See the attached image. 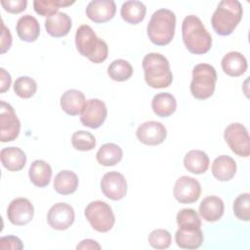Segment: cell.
<instances>
[{
	"mask_svg": "<svg viewBox=\"0 0 250 250\" xmlns=\"http://www.w3.org/2000/svg\"><path fill=\"white\" fill-rule=\"evenodd\" d=\"M182 37L187 49L195 55L207 53L212 46L211 34L201 20L194 16H187L182 23Z\"/></svg>",
	"mask_w": 250,
	"mask_h": 250,
	"instance_id": "1",
	"label": "cell"
},
{
	"mask_svg": "<svg viewBox=\"0 0 250 250\" xmlns=\"http://www.w3.org/2000/svg\"><path fill=\"white\" fill-rule=\"evenodd\" d=\"M75 46L80 55L88 58L94 63L104 62L108 55V47L105 41L99 38L88 24H82L77 28Z\"/></svg>",
	"mask_w": 250,
	"mask_h": 250,
	"instance_id": "2",
	"label": "cell"
},
{
	"mask_svg": "<svg viewBox=\"0 0 250 250\" xmlns=\"http://www.w3.org/2000/svg\"><path fill=\"white\" fill-rule=\"evenodd\" d=\"M143 68L146 84L155 89L166 88L173 81L168 60L159 53H148L143 59Z\"/></svg>",
	"mask_w": 250,
	"mask_h": 250,
	"instance_id": "3",
	"label": "cell"
},
{
	"mask_svg": "<svg viewBox=\"0 0 250 250\" xmlns=\"http://www.w3.org/2000/svg\"><path fill=\"white\" fill-rule=\"evenodd\" d=\"M242 14V5L239 1L223 0L218 4L211 18L212 27L219 35H229L241 21Z\"/></svg>",
	"mask_w": 250,
	"mask_h": 250,
	"instance_id": "4",
	"label": "cell"
},
{
	"mask_svg": "<svg viewBox=\"0 0 250 250\" xmlns=\"http://www.w3.org/2000/svg\"><path fill=\"white\" fill-rule=\"evenodd\" d=\"M176 16L169 9L155 11L147 23L146 32L149 40L157 46L169 44L175 34Z\"/></svg>",
	"mask_w": 250,
	"mask_h": 250,
	"instance_id": "5",
	"label": "cell"
},
{
	"mask_svg": "<svg viewBox=\"0 0 250 250\" xmlns=\"http://www.w3.org/2000/svg\"><path fill=\"white\" fill-rule=\"evenodd\" d=\"M217 72L214 66L208 63H198L192 69L190 93L197 100L210 98L215 91Z\"/></svg>",
	"mask_w": 250,
	"mask_h": 250,
	"instance_id": "6",
	"label": "cell"
},
{
	"mask_svg": "<svg viewBox=\"0 0 250 250\" xmlns=\"http://www.w3.org/2000/svg\"><path fill=\"white\" fill-rule=\"evenodd\" d=\"M85 217L91 227L99 232H106L112 229L115 217L111 207L102 200L90 202L85 208Z\"/></svg>",
	"mask_w": 250,
	"mask_h": 250,
	"instance_id": "7",
	"label": "cell"
},
{
	"mask_svg": "<svg viewBox=\"0 0 250 250\" xmlns=\"http://www.w3.org/2000/svg\"><path fill=\"white\" fill-rule=\"evenodd\" d=\"M224 139L232 152L241 157L250 154V139L245 126L241 123H230L224 132Z\"/></svg>",
	"mask_w": 250,
	"mask_h": 250,
	"instance_id": "8",
	"label": "cell"
},
{
	"mask_svg": "<svg viewBox=\"0 0 250 250\" xmlns=\"http://www.w3.org/2000/svg\"><path fill=\"white\" fill-rule=\"evenodd\" d=\"M21 122L10 104L0 102V141L2 143L16 140L20 134Z\"/></svg>",
	"mask_w": 250,
	"mask_h": 250,
	"instance_id": "9",
	"label": "cell"
},
{
	"mask_svg": "<svg viewBox=\"0 0 250 250\" xmlns=\"http://www.w3.org/2000/svg\"><path fill=\"white\" fill-rule=\"evenodd\" d=\"M173 193L176 200L180 203H193L200 197L201 186L196 179L182 176L176 181Z\"/></svg>",
	"mask_w": 250,
	"mask_h": 250,
	"instance_id": "10",
	"label": "cell"
},
{
	"mask_svg": "<svg viewBox=\"0 0 250 250\" xmlns=\"http://www.w3.org/2000/svg\"><path fill=\"white\" fill-rule=\"evenodd\" d=\"M101 189L103 193L111 200H120L127 193V182L125 177L117 172L105 173L101 180Z\"/></svg>",
	"mask_w": 250,
	"mask_h": 250,
	"instance_id": "11",
	"label": "cell"
},
{
	"mask_svg": "<svg viewBox=\"0 0 250 250\" xmlns=\"http://www.w3.org/2000/svg\"><path fill=\"white\" fill-rule=\"evenodd\" d=\"M75 214L72 206L64 202L54 204L48 211L47 222L49 226L57 230L68 229L74 222Z\"/></svg>",
	"mask_w": 250,
	"mask_h": 250,
	"instance_id": "12",
	"label": "cell"
},
{
	"mask_svg": "<svg viewBox=\"0 0 250 250\" xmlns=\"http://www.w3.org/2000/svg\"><path fill=\"white\" fill-rule=\"evenodd\" d=\"M106 115L107 109L104 103L99 99H90L81 113L80 121L85 127L97 129L103 125Z\"/></svg>",
	"mask_w": 250,
	"mask_h": 250,
	"instance_id": "13",
	"label": "cell"
},
{
	"mask_svg": "<svg viewBox=\"0 0 250 250\" xmlns=\"http://www.w3.org/2000/svg\"><path fill=\"white\" fill-rule=\"evenodd\" d=\"M34 215L32 203L24 197L13 199L7 209V217L15 226H23L28 224Z\"/></svg>",
	"mask_w": 250,
	"mask_h": 250,
	"instance_id": "14",
	"label": "cell"
},
{
	"mask_svg": "<svg viewBox=\"0 0 250 250\" xmlns=\"http://www.w3.org/2000/svg\"><path fill=\"white\" fill-rule=\"evenodd\" d=\"M136 136L144 145L157 146L164 142L167 131L162 123L151 120L142 123L136 131Z\"/></svg>",
	"mask_w": 250,
	"mask_h": 250,
	"instance_id": "15",
	"label": "cell"
},
{
	"mask_svg": "<svg viewBox=\"0 0 250 250\" xmlns=\"http://www.w3.org/2000/svg\"><path fill=\"white\" fill-rule=\"evenodd\" d=\"M116 12L113 0H93L86 7L87 17L94 22L103 23L110 21Z\"/></svg>",
	"mask_w": 250,
	"mask_h": 250,
	"instance_id": "16",
	"label": "cell"
},
{
	"mask_svg": "<svg viewBox=\"0 0 250 250\" xmlns=\"http://www.w3.org/2000/svg\"><path fill=\"white\" fill-rule=\"evenodd\" d=\"M204 236L200 228L179 227L175 233L177 245L183 249H197L201 246Z\"/></svg>",
	"mask_w": 250,
	"mask_h": 250,
	"instance_id": "17",
	"label": "cell"
},
{
	"mask_svg": "<svg viewBox=\"0 0 250 250\" xmlns=\"http://www.w3.org/2000/svg\"><path fill=\"white\" fill-rule=\"evenodd\" d=\"M86 99L84 94L76 89H69L65 91L60 100L62 109L68 115L75 116L80 113L85 108Z\"/></svg>",
	"mask_w": 250,
	"mask_h": 250,
	"instance_id": "18",
	"label": "cell"
},
{
	"mask_svg": "<svg viewBox=\"0 0 250 250\" xmlns=\"http://www.w3.org/2000/svg\"><path fill=\"white\" fill-rule=\"evenodd\" d=\"M71 19L67 14L62 12H58L45 21V28L48 34L53 37H62L68 34L71 29Z\"/></svg>",
	"mask_w": 250,
	"mask_h": 250,
	"instance_id": "19",
	"label": "cell"
},
{
	"mask_svg": "<svg viewBox=\"0 0 250 250\" xmlns=\"http://www.w3.org/2000/svg\"><path fill=\"white\" fill-rule=\"evenodd\" d=\"M225 210V205L223 200L215 195H210L201 201L199 205V215L206 222H217L219 221Z\"/></svg>",
	"mask_w": 250,
	"mask_h": 250,
	"instance_id": "20",
	"label": "cell"
},
{
	"mask_svg": "<svg viewBox=\"0 0 250 250\" xmlns=\"http://www.w3.org/2000/svg\"><path fill=\"white\" fill-rule=\"evenodd\" d=\"M2 165L9 171L17 172L21 170L26 163V155L22 149L17 146L2 148L0 152Z\"/></svg>",
	"mask_w": 250,
	"mask_h": 250,
	"instance_id": "21",
	"label": "cell"
},
{
	"mask_svg": "<svg viewBox=\"0 0 250 250\" xmlns=\"http://www.w3.org/2000/svg\"><path fill=\"white\" fill-rule=\"evenodd\" d=\"M222 68L226 74L232 77L242 75L247 69V61L239 52H229L225 55L221 62Z\"/></svg>",
	"mask_w": 250,
	"mask_h": 250,
	"instance_id": "22",
	"label": "cell"
},
{
	"mask_svg": "<svg viewBox=\"0 0 250 250\" xmlns=\"http://www.w3.org/2000/svg\"><path fill=\"white\" fill-rule=\"evenodd\" d=\"M211 170L217 180L228 182L235 175L236 163L234 159L229 155H220L213 161Z\"/></svg>",
	"mask_w": 250,
	"mask_h": 250,
	"instance_id": "23",
	"label": "cell"
},
{
	"mask_svg": "<svg viewBox=\"0 0 250 250\" xmlns=\"http://www.w3.org/2000/svg\"><path fill=\"white\" fill-rule=\"evenodd\" d=\"M16 29L20 39L25 42H34L40 34L39 22L30 15L21 17L18 20Z\"/></svg>",
	"mask_w": 250,
	"mask_h": 250,
	"instance_id": "24",
	"label": "cell"
},
{
	"mask_svg": "<svg viewBox=\"0 0 250 250\" xmlns=\"http://www.w3.org/2000/svg\"><path fill=\"white\" fill-rule=\"evenodd\" d=\"M30 182L38 188L47 187L50 184L52 177V168L44 160H34L28 170Z\"/></svg>",
	"mask_w": 250,
	"mask_h": 250,
	"instance_id": "25",
	"label": "cell"
},
{
	"mask_svg": "<svg viewBox=\"0 0 250 250\" xmlns=\"http://www.w3.org/2000/svg\"><path fill=\"white\" fill-rule=\"evenodd\" d=\"M151 108L159 117H168L172 115L177 108V101L175 97L168 93H158L151 101Z\"/></svg>",
	"mask_w": 250,
	"mask_h": 250,
	"instance_id": "26",
	"label": "cell"
},
{
	"mask_svg": "<svg viewBox=\"0 0 250 250\" xmlns=\"http://www.w3.org/2000/svg\"><path fill=\"white\" fill-rule=\"evenodd\" d=\"M184 166L192 174H203L209 167V157L202 150H189L184 157Z\"/></svg>",
	"mask_w": 250,
	"mask_h": 250,
	"instance_id": "27",
	"label": "cell"
},
{
	"mask_svg": "<svg viewBox=\"0 0 250 250\" xmlns=\"http://www.w3.org/2000/svg\"><path fill=\"white\" fill-rule=\"evenodd\" d=\"M77 175L69 170H62L59 172L54 180L55 190L62 195H68L73 193L78 188Z\"/></svg>",
	"mask_w": 250,
	"mask_h": 250,
	"instance_id": "28",
	"label": "cell"
},
{
	"mask_svg": "<svg viewBox=\"0 0 250 250\" xmlns=\"http://www.w3.org/2000/svg\"><path fill=\"white\" fill-rule=\"evenodd\" d=\"M146 13L145 4L141 1L130 0L122 4L120 15L122 19L131 24H138L143 21Z\"/></svg>",
	"mask_w": 250,
	"mask_h": 250,
	"instance_id": "29",
	"label": "cell"
},
{
	"mask_svg": "<svg viewBox=\"0 0 250 250\" xmlns=\"http://www.w3.org/2000/svg\"><path fill=\"white\" fill-rule=\"evenodd\" d=\"M122 156V148L113 143H106L103 145L96 154L97 161L103 166H114L120 162Z\"/></svg>",
	"mask_w": 250,
	"mask_h": 250,
	"instance_id": "30",
	"label": "cell"
},
{
	"mask_svg": "<svg viewBox=\"0 0 250 250\" xmlns=\"http://www.w3.org/2000/svg\"><path fill=\"white\" fill-rule=\"evenodd\" d=\"M74 2L69 0H35L33 1V8L38 15L48 18L58 13L60 8L70 6Z\"/></svg>",
	"mask_w": 250,
	"mask_h": 250,
	"instance_id": "31",
	"label": "cell"
},
{
	"mask_svg": "<svg viewBox=\"0 0 250 250\" xmlns=\"http://www.w3.org/2000/svg\"><path fill=\"white\" fill-rule=\"evenodd\" d=\"M107 74L114 81H126L132 76L133 67L130 62L125 60H114L107 67Z\"/></svg>",
	"mask_w": 250,
	"mask_h": 250,
	"instance_id": "32",
	"label": "cell"
},
{
	"mask_svg": "<svg viewBox=\"0 0 250 250\" xmlns=\"http://www.w3.org/2000/svg\"><path fill=\"white\" fill-rule=\"evenodd\" d=\"M14 91L20 98L29 99L36 93L37 84L29 76H20L14 83Z\"/></svg>",
	"mask_w": 250,
	"mask_h": 250,
	"instance_id": "33",
	"label": "cell"
},
{
	"mask_svg": "<svg viewBox=\"0 0 250 250\" xmlns=\"http://www.w3.org/2000/svg\"><path fill=\"white\" fill-rule=\"evenodd\" d=\"M71 144L77 150L89 151L96 146V139L90 132L79 130L72 134Z\"/></svg>",
	"mask_w": 250,
	"mask_h": 250,
	"instance_id": "34",
	"label": "cell"
},
{
	"mask_svg": "<svg viewBox=\"0 0 250 250\" xmlns=\"http://www.w3.org/2000/svg\"><path fill=\"white\" fill-rule=\"evenodd\" d=\"M233 214L234 216L244 222L250 220V194L244 192L239 194L233 201Z\"/></svg>",
	"mask_w": 250,
	"mask_h": 250,
	"instance_id": "35",
	"label": "cell"
},
{
	"mask_svg": "<svg viewBox=\"0 0 250 250\" xmlns=\"http://www.w3.org/2000/svg\"><path fill=\"white\" fill-rule=\"evenodd\" d=\"M148 242L155 249H167L171 245L172 237L168 230L157 229L149 233Z\"/></svg>",
	"mask_w": 250,
	"mask_h": 250,
	"instance_id": "36",
	"label": "cell"
},
{
	"mask_svg": "<svg viewBox=\"0 0 250 250\" xmlns=\"http://www.w3.org/2000/svg\"><path fill=\"white\" fill-rule=\"evenodd\" d=\"M176 219L179 227H201V221L197 212L191 208H184L180 210Z\"/></svg>",
	"mask_w": 250,
	"mask_h": 250,
	"instance_id": "37",
	"label": "cell"
},
{
	"mask_svg": "<svg viewBox=\"0 0 250 250\" xmlns=\"http://www.w3.org/2000/svg\"><path fill=\"white\" fill-rule=\"evenodd\" d=\"M1 5L5 11L11 14H19L26 9V0H1Z\"/></svg>",
	"mask_w": 250,
	"mask_h": 250,
	"instance_id": "38",
	"label": "cell"
},
{
	"mask_svg": "<svg viewBox=\"0 0 250 250\" xmlns=\"http://www.w3.org/2000/svg\"><path fill=\"white\" fill-rule=\"evenodd\" d=\"M0 249L2 250H7V249H12V250H21L23 249V244L21 240L14 235H8V236H3L0 238Z\"/></svg>",
	"mask_w": 250,
	"mask_h": 250,
	"instance_id": "39",
	"label": "cell"
},
{
	"mask_svg": "<svg viewBox=\"0 0 250 250\" xmlns=\"http://www.w3.org/2000/svg\"><path fill=\"white\" fill-rule=\"evenodd\" d=\"M2 32H1V54L6 53L12 45V35L11 32L9 30V28H7L4 24V22L2 21Z\"/></svg>",
	"mask_w": 250,
	"mask_h": 250,
	"instance_id": "40",
	"label": "cell"
},
{
	"mask_svg": "<svg viewBox=\"0 0 250 250\" xmlns=\"http://www.w3.org/2000/svg\"><path fill=\"white\" fill-rule=\"evenodd\" d=\"M1 71V86H0V92L1 93H5L6 91L9 90L11 83H12V78L11 75L9 74V72L6 71L5 68L1 67L0 68Z\"/></svg>",
	"mask_w": 250,
	"mask_h": 250,
	"instance_id": "41",
	"label": "cell"
},
{
	"mask_svg": "<svg viewBox=\"0 0 250 250\" xmlns=\"http://www.w3.org/2000/svg\"><path fill=\"white\" fill-rule=\"evenodd\" d=\"M77 249H83V250H87V249H101V245L93 240V239H84L82 241H80V243L76 246Z\"/></svg>",
	"mask_w": 250,
	"mask_h": 250,
	"instance_id": "42",
	"label": "cell"
}]
</instances>
